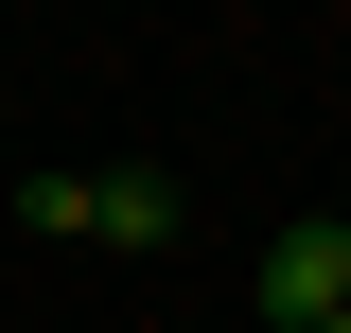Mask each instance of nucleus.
<instances>
[{
	"mask_svg": "<svg viewBox=\"0 0 351 333\" xmlns=\"http://www.w3.org/2000/svg\"><path fill=\"white\" fill-rule=\"evenodd\" d=\"M18 228H53V246H88V228H106V246H176L193 193H176V175H36Z\"/></svg>",
	"mask_w": 351,
	"mask_h": 333,
	"instance_id": "f257e3e1",
	"label": "nucleus"
},
{
	"mask_svg": "<svg viewBox=\"0 0 351 333\" xmlns=\"http://www.w3.org/2000/svg\"><path fill=\"white\" fill-rule=\"evenodd\" d=\"M246 316H263V333H316V316H351V210H299V228H263V263H246Z\"/></svg>",
	"mask_w": 351,
	"mask_h": 333,
	"instance_id": "f03ea898",
	"label": "nucleus"
},
{
	"mask_svg": "<svg viewBox=\"0 0 351 333\" xmlns=\"http://www.w3.org/2000/svg\"><path fill=\"white\" fill-rule=\"evenodd\" d=\"M316 333H351V316H316Z\"/></svg>",
	"mask_w": 351,
	"mask_h": 333,
	"instance_id": "7ed1b4c3",
	"label": "nucleus"
}]
</instances>
